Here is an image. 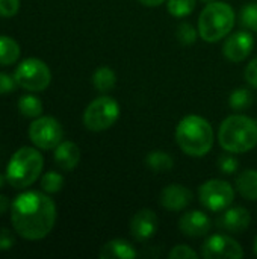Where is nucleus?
I'll list each match as a JSON object with an SVG mask.
<instances>
[{"label": "nucleus", "mask_w": 257, "mask_h": 259, "mask_svg": "<svg viewBox=\"0 0 257 259\" xmlns=\"http://www.w3.org/2000/svg\"><path fill=\"white\" fill-rule=\"evenodd\" d=\"M56 205L44 191H24L11 203V222L17 235L27 241L45 238L55 228Z\"/></svg>", "instance_id": "nucleus-1"}, {"label": "nucleus", "mask_w": 257, "mask_h": 259, "mask_svg": "<svg viewBox=\"0 0 257 259\" xmlns=\"http://www.w3.org/2000/svg\"><path fill=\"white\" fill-rule=\"evenodd\" d=\"M176 141L188 156L201 158L212 150L214 129L206 118L189 114L179 121L176 127Z\"/></svg>", "instance_id": "nucleus-2"}, {"label": "nucleus", "mask_w": 257, "mask_h": 259, "mask_svg": "<svg viewBox=\"0 0 257 259\" xmlns=\"http://www.w3.org/2000/svg\"><path fill=\"white\" fill-rule=\"evenodd\" d=\"M220 146L229 153H247L257 146V121L242 115H229L218 131Z\"/></svg>", "instance_id": "nucleus-3"}, {"label": "nucleus", "mask_w": 257, "mask_h": 259, "mask_svg": "<svg viewBox=\"0 0 257 259\" xmlns=\"http://www.w3.org/2000/svg\"><path fill=\"white\" fill-rule=\"evenodd\" d=\"M44 168V158L36 147H20L6 165V181L12 188L24 190L35 184Z\"/></svg>", "instance_id": "nucleus-4"}, {"label": "nucleus", "mask_w": 257, "mask_h": 259, "mask_svg": "<svg viewBox=\"0 0 257 259\" xmlns=\"http://www.w3.org/2000/svg\"><path fill=\"white\" fill-rule=\"evenodd\" d=\"M235 11L226 2L206 3L198 17V35L206 42H218L229 36L235 26Z\"/></svg>", "instance_id": "nucleus-5"}, {"label": "nucleus", "mask_w": 257, "mask_h": 259, "mask_svg": "<svg viewBox=\"0 0 257 259\" xmlns=\"http://www.w3.org/2000/svg\"><path fill=\"white\" fill-rule=\"evenodd\" d=\"M14 77L17 85L23 90L29 93H41L48 88L52 82V71L44 61L38 58H27L17 65Z\"/></svg>", "instance_id": "nucleus-6"}, {"label": "nucleus", "mask_w": 257, "mask_h": 259, "mask_svg": "<svg viewBox=\"0 0 257 259\" xmlns=\"http://www.w3.org/2000/svg\"><path fill=\"white\" fill-rule=\"evenodd\" d=\"M120 117V105L109 96L94 99L83 112V124L88 131L103 132L115 124Z\"/></svg>", "instance_id": "nucleus-7"}, {"label": "nucleus", "mask_w": 257, "mask_h": 259, "mask_svg": "<svg viewBox=\"0 0 257 259\" xmlns=\"http://www.w3.org/2000/svg\"><path fill=\"white\" fill-rule=\"evenodd\" d=\"M200 203L212 212H221L232 206L235 200L233 187L223 179H211L198 188Z\"/></svg>", "instance_id": "nucleus-8"}, {"label": "nucleus", "mask_w": 257, "mask_h": 259, "mask_svg": "<svg viewBox=\"0 0 257 259\" xmlns=\"http://www.w3.org/2000/svg\"><path fill=\"white\" fill-rule=\"evenodd\" d=\"M62 138L64 129L61 123L50 115H41L29 126V140L39 150H53Z\"/></svg>", "instance_id": "nucleus-9"}, {"label": "nucleus", "mask_w": 257, "mask_h": 259, "mask_svg": "<svg viewBox=\"0 0 257 259\" xmlns=\"http://www.w3.org/2000/svg\"><path fill=\"white\" fill-rule=\"evenodd\" d=\"M201 256L204 259H241L244 256V250L235 238L217 234L204 241Z\"/></svg>", "instance_id": "nucleus-10"}, {"label": "nucleus", "mask_w": 257, "mask_h": 259, "mask_svg": "<svg viewBox=\"0 0 257 259\" xmlns=\"http://www.w3.org/2000/svg\"><path fill=\"white\" fill-rule=\"evenodd\" d=\"M254 47V38L248 30H238L227 36L223 46L224 56L232 62H242L247 59Z\"/></svg>", "instance_id": "nucleus-11"}, {"label": "nucleus", "mask_w": 257, "mask_h": 259, "mask_svg": "<svg viewBox=\"0 0 257 259\" xmlns=\"http://www.w3.org/2000/svg\"><path fill=\"white\" fill-rule=\"evenodd\" d=\"M158 228H159V219L151 209H141L130 220V234L139 243L153 238L155 234L158 232Z\"/></svg>", "instance_id": "nucleus-12"}, {"label": "nucleus", "mask_w": 257, "mask_h": 259, "mask_svg": "<svg viewBox=\"0 0 257 259\" xmlns=\"http://www.w3.org/2000/svg\"><path fill=\"white\" fill-rule=\"evenodd\" d=\"M192 199H194L192 191L180 184L167 185L161 191V196H159V202L162 208H165L167 211H173V212H179L188 208Z\"/></svg>", "instance_id": "nucleus-13"}, {"label": "nucleus", "mask_w": 257, "mask_h": 259, "mask_svg": "<svg viewBox=\"0 0 257 259\" xmlns=\"http://www.w3.org/2000/svg\"><path fill=\"white\" fill-rule=\"evenodd\" d=\"M211 226V219L203 211H188L179 220V229L189 238L206 237Z\"/></svg>", "instance_id": "nucleus-14"}, {"label": "nucleus", "mask_w": 257, "mask_h": 259, "mask_svg": "<svg viewBox=\"0 0 257 259\" xmlns=\"http://www.w3.org/2000/svg\"><path fill=\"white\" fill-rule=\"evenodd\" d=\"M251 223V215L250 212L242 208V206H235V208H227L221 214V217L217 220L218 228L232 232V234H241L248 229Z\"/></svg>", "instance_id": "nucleus-15"}, {"label": "nucleus", "mask_w": 257, "mask_h": 259, "mask_svg": "<svg viewBox=\"0 0 257 259\" xmlns=\"http://www.w3.org/2000/svg\"><path fill=\"white\" fill-rule=\"evenodd\" d=\"M55 162L61 170H74L80 162V149L73 141H61L55 147Z\"/></svg>", "instance_id": "nucleus-16"}, {"label": "nucleus", "mask_w": 257, "mask_h": 259, "mask_svg": "<svg viewBox=\"0 0 257 259\" xmlns=\"http://www.w3.org/2000/svg\"><path fill=\"white\" fill-rule=\"evenodd\" d=\"M100 259H133L138 256L135 247L126 240H111L98 252Z\"/></svg>", "instance_id": "nucleus-17"}, {"label": "nucleus", "mask_w": 257, "mask_h": 259, "mask_svg": "<svg viewBox=\"0 0 257 259\" xmlns=\"http://www.w3.org/2000/svg\"><path fill=\"white\" fill-rule=\"evenodd\" d=\"M21 47L20 44L8 35H0V65L8 67L20 59Z\"/></svg>", "instance_id": "nucleus-18"}, {"label": "nucleus", "mask_w": 257, "mask_h": 259, "mask_svg": "<svg viewBox=\"0 0 257 259\" xmlns=\"http://www.w3.org/2000/svg\"><path fill=\"white\" fill-rule=\"evenodd\" d=\"M236 190L247 200H257V170H245L236 178Z\"/></svg>", "instance_id": "nucleus-19"}, {"label": "nucleus", "mask_w": 257, "mask_h": 259, "mask_svg": "<svg viewBox=\"0 0 257 259\" xmlns=\"http://www.w3.org/2000/svg\"><path fill=\"white\" fill-rule=\"evenodd\" d=\"M117 83V74L109 67H98L92 74V85L100 93L111 91Z\"/></svg>", "instance_id": "nucleus-20"}, {"label": "nucleus", "mask_w": 257, "mask_h": 259, "mask_svg": "<svg viewBox=\"0 0 257 259\" xmlns=\"http://www.w3.org/2000/svg\"><path fill=\"white\" fill-rule=\"evenodd\" d=\"M42 109L44 108L41 100L33 94H24L18 100V111L23 117L35 120L42 115Z\"/></svg>", "instance_id": "nucleus-21"}, {"label": "nucleus", "mask_w": 257, "mask_h": 259, "mask_svg": "<svg viewBox=\"0 0 257 259\" xmlns=\"http://www.w3.org/2000/svg\"><path fill=\"white\" fill-rule=\"evenodd\" d=\"M145 164L148 165L150 170H153L155 173H162V171H168L173 168L174 162H173V158L165 153V152H161V150H155L151 153L147 155L145 158Z\"/></svg>", "instance_id": "nucleus-22"}, {"label": "nucleus", "mask_w": 257, "mask_h": 259, "mask_svg": "<svg viewBox=\"0 0 257 259\" xmlns=\"http://www.w3.org/2000/svg\"><path fill=\"white\" fill-rule=\"evenodd\" d=\"M229 105L235 111H245L253 105V94L247 88H236L230 97H229Z\"/></svg>", "instance_id": "nucleus-23"}, {"label": "nucleus", "mask_w": 257, "mask_h": 259, "mask_svg": "<svg viewBox=\"0 0 257 259\" xmlns=\"http://www.w3.org/2000/svg\"><path fill=\"white\" fill-rule=\"evenodd\" d=\"M64 176L56 173V171H47L42 178H41V188L44 193L47 194H55L59 193L64 187Z\"/></svg>", "instance_id": "nucleus-24"}, {"label": "nucleus", "mask_w": 257, "mask_h": 259, "mask_svg": "<svg viewBox=\"0 0 257 259\" xmlns=\"http://www.w3.org/2000/svg\"><path fill=\"white\" fill-rule=\"evenodd\" d=\"M167 9L173 17L182 18L195 9V0H167Z\"/></svg>", "instance_id": "nucleus-25"}, {"label": "nucleus", "mask_w": 257, "mask_h": 259, "mask_svg": "<svg viewBox=\"0 0 257 259\" xmlns=\"http://www.w3.org/2000/svg\"><path fill=\"white\" fill-rule=\"evenodd\" d=\"M239 21L245 29L257 32V3H248L241 9Z\"/></svg>", "instance_id": "nucleus-26"}, {"label": "nucleus", "mask_w": 257, "mask_h": 259, "mask_svg": "<svg viewBox=\"0 0 257 259\" xmlns=\"http://www.w3.org/2000/svg\"><path fill=\"white\" fill-rule=\"evenodd\" d=\"M177 39L182 46H192L197 41V30L191 23H180L177 27Z\"/></svg>", "instance_id": "nucleus-27"}, {"label": "nucleus", "mask_w": 257, "mask_h": 259, "mask_svg": "<svg viewBox=\"0 0 257 259\" xmlns=\"http://www.w3.org/2000/svg\"><path fill=\"white\" fill-rule=\"evenodd\" d=\"M232 155H233V153H232ZM232 155H223V156L218 158V167H220V170H221L223 173H226V175H233V173H236L238 168H239L238 159H236L235 156H232Z\"/></svg>", "instance_id": "nucleus-28"}, {"label": "nucleus", "mask_w": 257, "mask_h": 259, "mask_svg": "<svg viewBox=\"0 0 257 259\" xmlns=\"http://www.w3.org/2000/svg\"><path fill=\"white\" fill-rule=\"evenodd\" d=\"M168 256H170V259H197L198 255L189 246L177 244L176 247H173V250L168 253Z\"/></svg>", "instance_id": "nucleus-29"}, {"label": "nucleus", "mask_w": 257, "mask_h": 259, "mask_svg": "<svg viewBox=\"0 0 257 259\" xmlns=\"http://www.w3.org/2000/svg\"><path fill=\"white\" fill-rule=\"evenodd\" d=\"M20 11V0H0V17L9 18Z\"/></svg>", "instance_id": "nucleus-30"}, {"label": "nucleus", "mask_w": 257, "mask_h": 259, "mask_svg": "<svg viewBox=\"0 0 257 259\" xmlns=\"http://www.w3.org/2000/svg\"><path fill=\"white\" fill-rule=\"evenodd\" d=\"M14 244H15V238L12 232L6 228H0V250L2 252L9 250L14 247Z\"/></svg>", "instance_id": "nucleus-31"}, {"label": "nucleus", "mask_w": 257, "mask_h": 259, "mask_svg": "<svg viewBox=\"0 0 257 259\" xmlns=\"http://www.w3.org/2000/svg\"><path fill=\"white\" fill-rule=\"evenodd\" d=\"M17 87L15 77L9 76L6 73H0V94H8L12 93Z\"/></svg>", "instance_id": "nucleus-32"}, {"label": "nucleus", "mask_w": 257, "mask_h": 259, "mask_svg": "<svg viewBox=\"0 0 257 259\" xmlns=\"http://www.w3.org/2000/svg\"><path fill=\"white\" fill-rule=\"evenodd\" d=\"M244 77L248 82V85H251L253 88H257V56L245 67Z\"/></svg>", "instance_id": "nucleus-33"}, {"label": "nucleus", "mask_w": 257, "mask_h": 259, "mask_svg": "<svg viewBox=\"0 0 257 259\" xmlns=\"http://www.w3.org/2000/svg\"><path fill=\"white\" fill-rule=\"evenodd\" d=\"M141 5H144V6H148V8H156V6H159V5H162V3H165L167 0H138Z\"/></svg>", "instance_id": "nucleus-34"}, {"label": "nucleus", "mask_w": 257, "mask_h": 259, "mask_svg": "<svg viewBox=\"0 0 257 259\" xmlns=\"http://www.w3.org/2000/svg\"><path fill=\"white\" fill-rule=\"evenodd\" d=\"M9 208V202H8V197H5L3 194H0V215H3Z\"/></svg>", "instance_id": "nucleus-35"}, {"label": "nucleus", "mask_w": 257, "mask_h": 259, "mask_svg": "<svg viewBox=\"0 0 257 259\" xmlns=\"http://www.w3.org/2000/svg\"><path fill=\"white\" fill-rule=\"evenodd\" d=\"M6 182H8V181H6V175H2V173H0V190L5 187Z\"/></svg>", "instance_id": "nucleus-36"}, {"label": "nucleus", "mask_w": 257, "mask_h": 259, "mask_svg": "<svg viewBox=\"0 0 257 259\" xmlns=\"http://www.w3.org/2000/svg\"><path fill=\"white\" fill-rule=\"evenodd\" d=\"M253 252H254V255L257 256V237L254 238V246H253Z\"/></svg>", "instance_id": "nucleus-37"}, {"label": "nucleus", "mask_w": 257, "mask_h": 259, "mask_svg": "<svg viewBox=\"0 0 257 259\" xmlns=\"http://www.w3.org/2000/svg\"><path fill=\"white\" fill-rule=\"evenodd\" d=\"M203 3H211V2H215V0H201Z\"/></svg>", "instance_id": "nucleus-38"}]
</instances>
